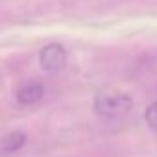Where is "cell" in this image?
Wrapping results in <instances>:
<instances>
[{
  "label": "cell",
  "instance_id": "cell-5",
  "mask_svg": "<svg viewBox=\"0 0 157 157\" xmlns=\"http://www.w3.org/2000/svg\"><path fill=\"white\" fill-rule=\"evenodd\" d=\"M144 118H146V124L150 126V129L157 131V102L150 104L144 111Z\"/></svg>",
  "mask_w": 157,
  "mask_h": 157
},
{
  "label": "cell",
  "instance_id": "cell-3",
  "mask_svg": "<svg viewBox=\"0 0 157 157\" xmlns=\"http://www.w3.org/2000/svg\"><path fill=\"white\" fill-rule=\"evenodd\" d=\"M44 94V87L39 82H30L24 83L19 91H17V102L21 105H35L43 100Z\"/></svg>",
  "mask_w": 157,
  "mask_h": 157
},
{
  "label": "cell",
  "instance_id": "cell-1",
  "mask_svg": "<svg viewBox=\"0 0 157 157\" xmlns=\"http://www.w3.org/2000/svg\"><path fill=\"white\" fill-rule=\"evenodd\" d=\"M94 113L105 118H117L131 111L133 100L129 94L115 91V89H102L96 93L94 102H93Z\"/></svg>",
  "mask_w": 157,
  "mask_h": 157
},
{
  "label": "cell",
  "instance_id": "cell-2",
  "mask_svg": "<svg viewBox=\"0 0 157 157\" xmlns=\"http://www.w3.org/2000/svg\"><path fill=\"white\" fill-rule=\"evenodd\" d=\"M67 50L63 44L59 43H50L46 44L41 52H39V63H41V68L54 74V72H59L67 67Z\"/></svg>",
  "mask_w": 157,
  "mask_h": 157
},
{
  "label": "cell",
  "instance_id": "cell-4",
  "mask_svg": "<svg viewBox=\"0 0 157 157\" xmlns=\"http://www.w3.org/2000/svg\"><path fill=\"white\" fill-rule=\"evenodd\" d=\"M26 142V135L24 131H11L8 133L2 140H0V151L2 153H13L19 151Z\"/></svg>",
  "mask_w": 157,
  "mask_h": 157
}]
</instances>
